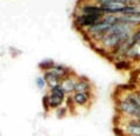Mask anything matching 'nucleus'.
<instances>
[{
  "label": "nucleus",
  "instance_id": "10",
  "mask_svg": "<svg viewBox=\"0 0 140 136\" xmlns=\"http://www.w3.org/2000/svg\"><path fill=\"white\" fill-rule=\"evenodd\" d=\"M89 89H90V83H89V81H87V80L85 81L78 80V81H76L74 92L75 93H89Z\"/></svg>",
  "mask_w": 140,
  "mask_h": 136
},
{
  "label": "nucleus",
  "instance_id": "5",
  "mask_svg": "<svg viewBox=\"0 0 140 136\" xmlns=\"http://www.w3.org/2000/svg\"><path fill=\"white\" fill-rule=\"evenodd\" d=\"M124 132L126 134H129L130 136H140V125L136 120L130 121L129 123L126 125Z\"/></svg>",
  "mask_w": 140,
  "mask_h": 136
},
{
  "label": "nucleus",
  "instance_id": "18",
  "mask_svg": "<svg viewBox=\"0 0 140 136\" xmlns=\"http://www.w3.org/2000/svg\"><path fill=\"white\" fill-rule=\"evenodd\" d=\"M57 117H63L65 115V108H58L56 112Z\"/></svg>",
  "mask_w": 140,
  "mask_h": 136
},
{
  "label": "nucleus",
  "instance_id": "8",
  "mask_svg": "<svg viewBox=\"0 0 140 136\" xmlns=\"http://www.w3.org/2000/svg\"><path fill=\"white\" fill-rule=\"evenodd\" d=\"M64 101V97L60 96L57 94H53L50 93L48 94V105H49V108H58Z\"/></svg>",
  "mask_w": 140,
  "mask_h": 136
},
{
  "label": "nucleus",
  "instance_id": "7",
  "mask_svg": "<svg viewBox=\"0 0 140 136\" xmlns=\"http://www.w3.org/2000/svg\"><path fill=\"white\" fill-rule=\"evenodd\" d=\"M82 12H83V14H88V15H100L103 16V14L105 13L104 9L102 7H98V6H84L82 7Z\"/></svg>",
  "mask_w": 140,
  "mask_h": 136
},
{
  "label": "nucleus",
  "instance_id": "11",
  "mask_svg": "<svg viewBox=\"0 0 140 136\" xmlns=\"http://www.w3.org/2000/svg\"><path fill=\"white\" fill-rule=\"evenodd\" d=\"M50 93L57 94V95H60V96H62V97H64V96H65L64 90L62 89L61 85H56V86H54V87H51V88H50Z\"/></svg>",
  "mask_w": 140,
  "mask_h": 136
},
{
  "label": "nucleus",
  "instance_id": "17",
  "mask_svg": "<svg viewBox=\"0 0 140 136\" xmlns=\"http://www.w3.org/2000/svg\"><path fill=\"white\" fill-rule=\"evenodd\" d=\"M42 103L45 106V109L46 112H48V109H49V105H48V95H45L43 99H42Z\"/></svg>",
  "mask_w": 140,
  "mask_h": 136
},
{
  "label": "nucleus",
  "instance_id": "16",
  "mask_svg": "<svg viewBox=\"0 0 140 136\" xmlns=\"http://www.w3.org/2000/svg\"><path fill=\"white\" fill-rule=\"evenodd\" d=\"M113 132H114V134L117 136H125V132L123 130V129H120V128H117V127H114L113 128Z\"/></svg>",
  "mask_w": 140,
  "mask_h": 136
},
{
  "label": "nucleus",
  "instance_id": "14",
  "mask_svg": "<svg viewBox=\"0 0 140 136\" xmlns=\"http://www.w3.org/2000/svg\"><path fill=\"white\" fill-rule=\"evenodd\" d=\"M36 86H38L39 89H43L46 86V81L45 79L42 78V76H39V78H36Z\"/></svg>",
  "mask_w": 140,
  "mask_h": 136
},
{
  "label": "nucleus",
  "instance_id": "9",
  "mask_svg": "<svg viewBox=\"0 0 140 136\" xmlns=\"http://www.w3.org/2000/svg\"><path fill=\"white\" fill-rule=\"evenodd\" d=\"M74 103L77 106H85L89 102V93H75L74 94Z\"/></svg>",
  "mask_w": 140,
  "mask_h": 136
},
{
  "label": "nucleus",
  "instance_id": "13",
  "mask_svg": "<svg viewBox=\"0 0 140 136\" xmlns=\"http://www.w3.org/2000/svg\"><path fill=\"white\" fill-rule=\"evenodd\" d=\"M116 67H117L118 69H126V68L130 67V62L129 61H125V60L118 61V62H116Z\"/></svg>",
  "mask_w": 140,
  "mask_h": 136
},
{
  "label": "nucleus",
  "instance_id": "2",
  "mask_svg": "<svg viewBox=\"0 0 140 136\" xmlns=\"http://www.w3.org/2000/svg\"><path fill=\"white\" fill-rule=\"evenodd\" d=\"M111 26H112L111 23L106 22L105 20L100 19L98 22H96L93 26H91V27L88 28V32L91 33V34H93V35H100V38H102V35L104 34Z\"/></svg>",
  "mask_w": 140,
  "mask_h": 136
},
{
  "label": "nucleus",
  "instance_id": "15",
  "mask_svg": "<svg viewBox=\"0 0 140 136\" xmlns=\"http://www.w3.org/2000/svg\"><path fill=\"white\" fill-rule=\"evenodd\" d=\"M132 39H133V43H138L140 46V29L137 31L136 33L132 35Z\"/></svg>",
  "mask_w": 140,
  "mask_h": 136
},
{
  "label": "nucleus",
  "instance_id": "1",
  "mask_svg": "<svg viewBox=\"0 0 140 136\" xmlns=\"http://www.w3.org/2000/svg\"><path fill=\"white\" fill-rule=\"evenodd\" d=\"M103 16L100 15H88V14H82V15L76 18V22L78 23L82 27H91L93 26L96 22H98Z\"/></svg>",
  "mask_w": 140,
  "mask_h": 136
},
{
  "label": "nucleus",
  "instance_id": "6",
  "mask_svg": "<svg viewBox=\"0 0 140 136\" xmlns=\"http://www.w3.org/2000/svg\"><path fill=\"white\" fill-rule=\"evenodd\" d=\"M117 21L130 23V25H137L140 23V14H124V15L117 16Z\"/></svg>",
  "mask_w": 140,
  "mask_h": 136
},
{
  "label": "nucleus",
  "instance_id": "19",
  "mask_svg": "<svg viewBox=\"0 0 140 136\" xmlns=\"http://www.w3.org/2000/svg\"><path fill=\"white\" fill-rule=\"evenodd\" d=\"M136 121H137V122H138V123L140 125V119H138V120H136Z\"/></svg>",
  "mask_w": 140,
  "mask_h": 136
},
{
  "label": "nucleus",
  "instance_id": "4",
  "mask_svg": "<svg viewBox=\"0 0 140 136\" xmlns=\"http://www.w3.org/2000/svg\"><path fill=\"white\" fill-rule=\"evenodd\" d=\"M60 85H61V87H62V89L64 90L65 94H70L74 92V89H75L76 80L70 78V76H65V78H63L61 80Z\"/></svg>",
  "mask_w": 140,
  "mask_h": 136
},
{
  "label": "nucleus",
  "instance_id": "3",
  "mask_svg": "<svg viewBox=\"0 0 140 136\" xmlns=\"http://www.w3.org/2000/svg\"><path fill=\"white\" fill-rule=\"evenodd\" d=\"M43 79H45L46 83H48V85L50 86V88L54 87V86H56V85H60L61 80H62L61 75L57 73L56 70H54L53 68L50 70H48V72H46L45 75H43Z\"/></svg>",
  "mask_w": 140,
  "mask_h": 136
},
{
  "label": "nucleus",
  "instance_id": "12",
  "mask_svg": "<svg viewBox=\"0 0 140 136\" xmlns=\"http://www.w3.org/2000/svg\"><path fill=\"white\" fill-rule=\"evenodd\" d=\"M54 66H55V65H54V62L51 61V60H47V61H43V62H41L40 65H39V67H40V68H42V69H46L47 72L51 69Z\"/></svg>",
  "mask_w": 140,
  "mask_h": 136
}]
</instances>
